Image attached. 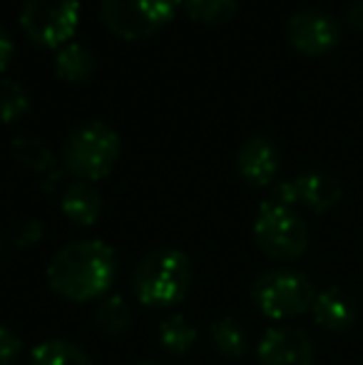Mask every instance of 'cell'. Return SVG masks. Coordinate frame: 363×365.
I'll list each match as a JSON object with an SVG mask.
<instances>
[{"instance_id":"obj_2","label":"cell","mask_w":363,"mask_h":365,"mask_svg":"<svg viewBox=\"0 0 363 365\" xmlns=\"http://www.w3.org/2000/svg\"><path fill=\"white\" fill-rule=\"evenodd\" d=\"M194 266L180 249L150 251L132 274V291L147 308H172L189 296Z\"/></svg>"},{"instance_id":"obj_17","label":"cell","mask_w":363,"mask_h":365,"mask_svg":"<svg viewBox=\"0 0 363 365\" xmlns=\"http://www.w3.org/2000/svg\"><path fill=\"white\" fill-rule=\"evenodd\" d=\"M95 326L100 331L110 333V336H117V333H125L127 328L132 326V308L130 303L122 296H102L97 301L95 308Z\"/></svg>"},{"instance_id":"obj_12","label":"cell","mask_w":363,"mask_h":365,"mask_svg":"<svg viewBox=\"0 0 363 365\" xmlns=\"http://www.w3.org/2000/svg\"><path fill=\"white\" fill-rule=\"evenodd\" d=\"M314 321L319 323L324 331L331 333H346L354 328V323L359 321V306L344 289L331 286L316 293V301L311 306Z\"/></svg>"},{"instance_id":"obj_15","label":"cell","mask_w":363,"mask_h":365,"mask_svg":"<svg viewBox=\"0 0 363 365\" xmlns=\"http://www.w3.org/2000/svg\"><path fill=\"white\" fill-rule=\"evenodd\" d=\"M212 346L227 358H244L249 353V336L247 328L234 316H224L209 326Z\"/></svg>"},{"instance_id":"obj_10","label":"cell","mask_w":363,"mask_h":365,"mask_svg":"<svg viewBox=\"0 0 363 365\" xmlns=\"http://www.w3.org/2000/svg\"><path fill=\"white\" fill-rule=\"evenodd\" d=\"M262 365H314V343L309 333L294 326H274L257 346Z\"/></svg>"},{"instance_id":"obj_1","label":"cell","mask_w":363,"mask_h":365,"mask_svg":"<svg viewBox=\"0 0 363 365\" xmlns=\"http://www.w3.org/2000/svg\"><path fill=\"white\" fill-rule=\"evenodd\" d=\"M117 276V256L105 241H70L48 264V284L58 296L75 303L102 298Z\"/></svg>"},{"instance_id":"obj_20","label":"cell","mask_w":363,"mask_h":365,"mask_svg":"<svg viewBox=\"0 0 363 365\" xmlns=\"http://www.w3.org/2000/svg\"><path fill=\"white\" fill-rule=\"evenodd\" d=\"M10 149H13V157L18 159L20 164H25L28 169H33V172H48L55 164V157H53V152H50V147L45 145L43 140H38V137H30V135L15 137V140L10 142Z\"/></svg>"},{"instance_id":"obj_6","label":"cell","mask_w":363,"mask_h":365,"mask_svg":"<svg viewBox=\"0 0 363 365\" xmlns=\"http://www.w3.org/2000/svg\"><path fill=\"white\" fill-rule=\"evenodd\" d=\"M182 0H100L105 28L122 40H145L172 23Z\"/></svg>"},{"instance_id":"obj_23","label":"cell","mask_w":363,"mask_h":365,"mask_svg":"<svg viewBox=\"0 0 363 365\" xmlns=\"http://www.w3.org/2000/svg\"><path fill=\"white\" fill-rule=\"evenodd\" d=\"M13 55H15V43H13V38H10L8 30L0 25V75L10 68V63H13Z\"/></svg>"},{"instance_id":"obj_7","label":"cell","mask_w":363,"mask_h":365,"mask_svg":"<svg viewBox=\"0 0 363 365\" xmlns=\"http://www.w3.org/2000/svg\"><path fill=\"white\" fill-rule=\"evenodd\" d=\"M20 25L30 43L40 48H63L80 25V0H23Z\"/></svg>"},{"instance_id":"obj_22","label":"cell","mask_w":363,"mask_h":365,"mask_svg":"<svg viewBox=\"0 0 363 365\" xmlns=\"http://www.w3.org/2000/svg\"><path fill=\"white\" fill-rule=\"evenodd\" d=\"M20 348H23V341L18 333L8 326H0V365L13 363L20 356Z\"/></svg>"},{"instance_id":"obj_3","label":"cell","mask_w":363,"mask_h":365,"mask_svg":"<svg viewBox=\"0 0 363 365\" xmlns=\"http://www.w3.org/2000/svg\"><path fill=\"white\" fill-rule=\"evenodd\" d=\"M120 135L107 122H85L65 140L63 162L78 182H100L120 159Z\"/></svg>"},{"instance_id":"obj_11","label":"cell","mask_w":363,"mask_h":365,"mask_svg":"<svg viewBox=\"0 0 363 365\" xmlns=\"http://www.w3.org/2000/svg\"><path fill=\"white\" fill-rule=\"evenodd\" d=\"M281 167L279 147L269 137L254 135L239 147L237 152V172L244 179V184L254 189H264L274 184Z\"/></svg>"},{"instance_id":"obj_21","label":"cell","mask_w":363,"mask_h":365,"mask_svg":"<svg viewBox=\"0 0 363 365\" xmlns=\"http://www.w3.org/2000/svg\"><path fill=\"white\" fill-rule=\"evenodd\" d=\"M192 20L204 25H224L237 15L239 0H182Z\"/></svg>"},{"instance_id":"obj_5","label":"cell","mask_w":363,"mask_h":365,"mask_svg":"<svg viewBox=\"0 0 363 365\" xmlns=\"http://www.w3.org/2000/svg\"><path fill=\"white\" fill-rule=\"evenodd\" d=\"M254 241L257 246L279 264H289L306 254L309 249V226L296 214V209L279 204L274 199L262 202L254 217Z\"/></svg>"},{"instance_id":"obj_13","label":"cell","mask_w":363,"mask_h":365,"mask_svg":"<svg viewBox=\"0 0 363 365\" xmlns=\"http://www.w3.org/2000/svg\"><path fill=\"white\" fill-rule=\"evenodd\" d=\"M60 209L73 224L92 226L102 214V197L90 182H73L60 197Z\"/></svg>"},{"instance_id":"obj_19","label":"cell","mask_w":363,"mask_h":365,"mask_svg":"<svg viewBox=\"0 0 363 365\" xmlns=\"http://www.w3.org/2000/svg\"><path fill=\"white\" fill-rule=\"evenodd\" d=\"M30 107H33L30 92L20 82L0 77V122L13 125V122L23 120L30 112Z\"/></svg>"},{"instance_id":"obj_8","label":"cell","mask_w":363,"mask_h":365,"mask_svg":"<svg viewBox=\"0 0 363 365\" xmlns=\"http://www.w3.org/2000/svg\"><path fill=\"white\" fill-rule=\"evenodd\" d=\"M286 40L296 53L306 58H321L329 55L341 43V23L326 10H296L286 20Z\"/></svg>"},{"instance_id":"obj_4","label":"cell","mask_w":363,"mask_h":365,"mask_svg":"<svg viewBox=\"0 0 363 365\" xmlns=\"http://www.w3.org/2000/svg\"><path fill=\"white\" fill-rule=\"evenodd\" d=\"M252 303L262 316L272 321H289L311 311L316 301V286L296 269H269L252 281Z\"/></svg>"},{"instance_id":"obj_14","label":"cell","mask_w":363,"mask_h":365,"mask_svg":"<svg viewBox=\"0 0 363 365\" xmlns=\"http://www.w3.org/2000/svg\"><path fill=\"white\" fill-rule=\"evenodd\" d=\"M97 73V55L83 43H68L55 55V75L70 85H83Z\"/></svg>"},{"instance_id":"obj_9","label":"cell","mask_w":363,"mask_h":365,"mask_svg":"<svg viewBox=\"0 0 363 365\" xmlns=\"http://www.w3.org/2000/svg\"><path fill=\"white\" fill-rule=\"evenodd\" d=\"M272 199L291 209L306 207L314 214H326L344 199V187L326 172H304L296 179L276 184Z\"/></svg>"},{"instance_id":"obj_24","label":"cell","mask_w":363,"mask_h":365,"mask_svg":"<svg viewBox=\"0 0 363 365\" xmlns=\"http://www.w3.org/2000/svg\"><path fill=\"white\" fill-rule=\"evenodd\" d=\"M346 23L349 28H354L356 33H363V0H354L346 8Z\"/></svg>"},{"instance_id":"obj_18","label":"cell","mask_w":363,"mask_h":365,"mask_svg":"<svg viewBox=\"0 0 363 365\" xmlns=\"http://www.w3.org/2000/svg\"><path fill=\"white\" fill-rule=\"evenodd\" d=\"M160 343L172 356H184V353L192 351L194 343H197V328H194L182 313L167 316L165 321L160 323Z\"/></svg>"},{"instance_id":"obj_16","label":"cell","mask_w":363,"mask_h":365,"mask_svg":"<svg viewBox=\"0 0 363 365\" xmlns=\"http://www.w3.org/2000/svg\"><path fill=\"white\" fill-rule=\"evenodd\" d=\"M30 365H95L80 346L63 338H50L33 348Z\"/></svg>"},{"instance_id":"obj_25","label":"cell","mask_w":363,"mask_h":365,"mask_svg":"<svg viewBox=\"0 0 363 365\" xmlns=\"http://www.w3.org/2000/svg\"><path fill=\"white\" fill-rule=\"evenodd\" d=\"M135 365H157V363H152V361H142V363H135Z\"/></svg>"}]
</instances>
